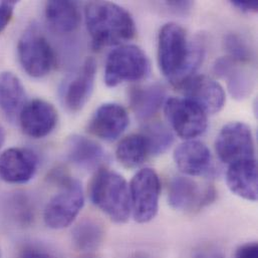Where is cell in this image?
<instances>
[{
	"instance_id": "obj_34",
	"label": "cell",
	"mask_w": 258,
	"mask_h": 258,
	"mask_svg": "<svg viewBox=\"0 0 258 258\" xmlns=\"http://www.w3.org/2000/svg\"><path fill=\"white\" fill-rule=\"evenodd\" d=\"M129 258H154L151 254L144 252V251H139V252H135L134 254H132Z\"/></svg>"
},
{
	"instance_id": "obj_35",
	"label": "cell",
	"mask_w": 258,
	"mask_h": 258,
	"mask_svg": "<svg viewBox=\"0 0 258 258\" xmlns=\"http://www.w3.org/2000/svg\"><path fill=\"white\" fill-rule=\"evenodd\" d=\"M5 137H6L5 131L3 129L2 126H0V149L2 148V146H3L4 142H5Z\"/></svg>"
},
{
	"instance_id": "obj_23",
	"label": "cell",
	"mask_w": 258,
	"mask_h": 258,
	"mask_svg": "<svg viewBox=\"0 0 258 258\" xmlns=\"http://www.w3.org/2000/svg\"><path fill=\"white\" fill-rule=\"evenodd\" d=\"M104 238L105 230L103 225L92 218H86L79 222L72 232L74 245L83 252L97 250L103 244Z\"/></svg>"
},
{
	"instance_id": "obj_29",
	"label": "cell",
	"mask_w": 258,
	"mask_h": 258,
	"mask_svg": "<svg viewBox=\"0 0 258 258\" xmlns=\"http://www.w3.org/2000/svg\"><path fill=\"white\" fill-rule=\"evenodd\" d=\"M165 5L174 13L181 15H186L193 7L191 1H166Z\"/></svg>"
},
{
	"instance_id": "obj_36",
	"label": "cell",
	"mask_w": 258,
	"mask_h": 258,
	"mask_svg": "<svg viewBox=\"0 0 258 258\" xmlns=\"http://www.w3.org/2000/svg\"><path fill=\"white\" fill-rule=\"evenodd\" d=\"M91 258H93V257H91Z\"/></svg>"
},
{
	"instance_id": "obj_11",
	"label": "cell",
	"mask_w": 258,
	"mask_h": 258,
	"mask_svg": "<svg viewBox=\"0 0 258 258\" xmlns=\"http://www.w3.org/2000/svg\"><path fill=\"white\" fill-rule=\"evenodd\" d=\"M96 75L97 62L94 57H88L80 70L66 80L60 97L70 112H80L87 105L94 91Z\"/></svg>"
},
{
	"instance_id": "obj_17",
	"label": "cell",
	"mask_w": 258,
	"mask_h": 258,
	"mask_svg": "<svg viewBox=\"0 0 258 258\" xmlns=\"http://www.w3.org/2000/svg\"><path fill=\"white\" fill-rule=\"evenodd\" d=\"M226 184L233 194L247 201L255 202L258 196L256 160H244L229 165Z\"/></svg>"
},
{
	"instance_id": "obj_14",
	"label": "cell",
	"mask_w": 258,
	"mask_h": 258,
	"mask_svg": "<svg viewBox=\"0 0 258 258\" xmlns=\"http://www.w3.org/2000/svg\"><path fill=\"white\" fill-rule=\"evenodd\" d=\"M186 99L201 108L206 114H216L225 105L222 86L207 76H193L182 86Z\"/></svg>"
},
{
	"instance_id": "obj_2",
	"label": "cell",
	"mask_w": 258,
	"mask_h": 258,
	"mask_svg": "<svg viewBox=\"0 0 258 258\" xmlns=\"http://www.w3.org/2000/svg\"><path fill=\"white\" fill-rule=\"evenodd\" d=\"M85 15L88 31L96 49L124 43L136 34L135 21L130 12L114 2H89Z\"/></svg>"
},
{
	"instance_id": "obj_22",
	"label": "cell",
	"mask_w": 258,
	"mask_h": 258,
	"mask_svg": "<svg viewBox=\"0 0 258 258\" xmlns=\"http://www.w3.org/2000/svg\"><path fill=\"white\" fill-rule=\"evenodd\" d=\"M25 102L24 87L11 72L0 73V109L9 118L19 115Z\"/></svg>"
},
{
	"instance_id": "obj_7",
	"label": "cell",
	"mask_w": 258,
	"mask_h": 258,
	"mask_svg": "<svg viewBox=\"0 0 258 258\" xmlns=\"http://www.w3.org/2000/svg\"><path fill=\"white\" fill-rule=\"evenodd\" d=\"M131 209L139 223L152 221L159 210L161 182L158 174L151 168L140 170L129 186Z\"/></svg>"
},
{
	"instance_id": "obj_12",
	"label": "cell",
	"mask_w": 258,
	"mask_h": 258,
	"mask_svg": "<svg viewBox=\"0 0 258 258\" xmlns=\"http://www.w3.org/2000/svg\"><path fill=\"white\" fill-rule=\"evenodd\" d=\"M38 157L27 148H9L0 155V179L9 184H24L35 176Z\"/></svg>"
},
{
	"instance_id": "obj_26",
	"label": "cell",
	"mask_w": 258,
	"mask_h": 258,
	"mask_svg": "<svg viewBox=\"0 0 258 258\" xmlns=\"http://www.w3.org/2000/svg\"><path fill=\"white\" fill-rule=\"evenodd\" d=\"M5 210L16 224L27 226L34 218V206L32 201L24 193H14L9 196L5 203Z\"/></svg>"
},
{
	"instance_id": "obj_6",
	"label": "cell",
	"mask_w": 258,
	"mask_h": 258,
	"mask_svg": "<svg viewBox=\"0 0 258 258\" xmlns=\"http://www.w3.org/2000/svg\"><path fill=\"white\" fill-rule=\"evenodd\" d=\"M17 55L23 71L35 79L48 75L55 62L53 48L36 25L27 28L21 35Z\"/></svg>"
},
{
	"instance_id": "obj_28",
	"label": "cell",
	"mask_w": 258,
	"mask_h": 258,
	"mask_svg": "<svg viewBox=\"0 0 258 258\" xmlns=\"http://www.w3.org/2000/svg\"><path fill=\"white\" fill-rule=\"evenodd\" d=\"M17 2L16 1H0V33L7 27V25L9 24L12 15H13V11H14V7L16 6Z\"/></svg>"
},
{
	"instance_id": "obj_4",
	"label": "cell",
	"mask_w": 258,
	"mask_h": 258,
	"mask_svg": "<svg viewBox=\"0 0 258 258\" xmlns=\"http://www.w3.org/2000/svg\"><path fill=\"white\" fill-rule=\"evenodd\" d=\"M51 179L58 185L59 191L45 206L43 220L51 229H62L70 226L83 209L84 191L79 180L63 172H53Z\"/></svg>"
},
{
	"instance_id": "obj_5",
	"label": "cell",
	"mask_w": 258,
	"mask_h": 258,
	"mask_svg": "<svg viewBox=\"0 0 258 258\" xmlns=\"http://www.w3.org/2000/svg\"><path fill=\"white\" fill-rule=\"evenodd\" d=\"M150 73V61L146 53L135 44H125L112 50L105 69V83L114 88L123 83L137 82Z\"/></svg>"
},
{
	"instance_id": "obj_16",
	"label": "cell",
	"mask_w": 258,
	"mask_h": 258,
	"mask_svg": "<svg viewBox=\"0 0 258 258\" xmlns=\"http://www.w3.org/2000/svg\"><path fill=\"white\" fill-rule=\"evenodd\" d=\"M129 126L126 109L116 103H107L97 109L89 123V132L104 141L117 140Z\"/></svg>"
},
{
	"instance_id": "obj_27",
	"label": "cell",
	"mask_w": 258,
	"mask_h": 258,
	"mask_svg": "<svg viewBox=\"0 0 258 258\" xmlns=\"http://www.w3.org/2000/svg\"><path fill=\"white\" fill-rule=\"evenodd\" d=\"M224 47L229 58L237 63H247L252 59V49L247 40L238 33H228L224 38Z\"/></svg>"
},
{
	"instance_id": "obj_21",
	"label": "cell",
	"mask_w": 258,
	"mask_h": 258,
	"mask_svg": "<svg viewBox=\"0 0 258 258\" xmlns=\"http://www.w3.org/2000/svg\"><path fill=\"white\" fill-rule=\"evenodd\" d=\"M45 18L52 30L58 33L75 31L81 22V11L76 1H49L45 5Z\"/></svg>"
},
{
	"instance_id": "obj_30",
	"label": "cell",
	"mask_w": 258,
	"mask_h": 258,
	"mask_svg": "<svg viewBox=\"0 0 258 258\" xmlns=\"http://www.w3.org/2000/svg\"><path fill=\"white\" fill-rule=\"evenodd\" d=\"M235 258H258L257 243L248 242L242 244L236 249Z\"/></svg>"
},
{
	"instance_id": "obj_18",
	"label": "cell",
	"mask_w": 258,
	"mask_h": 258,
	"mask_svg": "<svg viewBox=\"0 0 258 258\" xmlns=\"http://www.w3.org/2000/svg\"><path fill=\"white\" fill-rule=\"evenodd\" d=\"M66 152L70 162L85 170L97 169L107 160V154L100 144L81 135L68 139Z\"/></svg>"
},
{
	"instance_id": "obj_8",
	"label": "cell",
	"mask_w": 258,
	"mask_h": 258,
	"mask_svg": "<svg viewBox=\"0 0 258 258\" xmlns=\"http://www.w3.org/2000/svg\"><path fill=\"white\" fill-rule=\"evenodd\" d=\"M215 150L219 159L228 165L255 159L251 130L242 122L228 123L216 137Z\"/></svg>"
},
{
	"instance_id": "obj_13",
	"label": "cell",
	"mask_w": 258,
	"mask_h": 258,
	"mask_svg": "<svg viewBox=\"0 0 258 258\" xmlns=\"http://www.w3.org/2000/svg\"><path fill=\"white\" fill-rule=\"evenodd\" d=\"M18 118L20 127L26 136L33 139H42L55 128L57 111L50 103L35 99L23 106Z\"/></svg>"
},
{
	"instance_id": "obj_32",
	"label": "cell",
	"mask_w": 258,
	"mask_h": 258,
	"mask_svg": "<svg viewBox=\"0 0 258 258\" xmlns=\"http://www.w3.org/2000/svg\"><path fill=\"white\" fill-rule=\"evenodd\" d=\"M193 258H224V255L219 249L209 246L198 250Z\"/></svg>"
},
{
	"instance_id": "obj_20",
	"label": "cell",
	"mask_w": 258,
	"mask_h": 258,
	"mask_svg": "<svg viewBox=\"0 0 258 258\" xmlns=\"http://www.w3.org/2000/svg\"><path fill=\"white\" fill-rule=\"evenodd\" d=\"M166 90L159 84L139 86L130 91V106L142 121L151 119L165 103Z\"/></svg>"
},
{
	"instance_id": "obj_3",
	"label": "cell",
	"mask_w": 258,
	"mask_h": 258,
	"mask_svg": "<svg viewBox=\"0 0 258 258\" xmlns=\"http://www.w3.org/2000/svg\"><path fill=\"white\" fill-rule=\"evenodd\" d=\"M90 197L94 205L112 221L122 224L129 220L132 212L129 185L117 172L100 169L91 183Z\"/></svg>"
},
{
	"instance_id": "obj_25",
	"label": "cell",
	"mask_w": 258,
	"mask_h": 258,
	"mask_svg": "<svg viewBox=\"0 0 258 258\" xmlns=\"http://www.w3.org/2000/svg\"><path fill=\"white\" fill-rule=\"evenodd\" d=\"M142 135L146 140L149 155L153 156L164 154L174 142V136L171 130L159 122L147 125Z\"/></svg>"
},
{
	"instance_id": "obj_19",
	"label": "cell",
	"mask_w": 258,
	"mask_h": 258,
	"mask_svg": "<svg viewBox=\"0 0 258 258\" xmlns=\"http://www.w3.org/2000/svg\"><path fill=\"white\" fill-rule=\"evenodd\" d=\"M213 71L218 77L227 80L228 91L235 100H244L251 94L254 87L253 76L231 58L226 56L217 59Z\"/></svg>"
},
{
	"instance_id": "obj_10",
	"label": "cell",
	"mask_w": 258,
	"mask_h": 258,
	"mask_svg": "<svg viewBox=\"0 0 258 258\" xmlns=\"http://www.w3.org/2000/svg\"><path fill=\"white\" fill-rule=\"evenodd\" d=\"M216 191L213 187L202 188L199 183L188 177H175L168 189V200L172 208L182 212L201 210L214 201Z\"/></svg>"
},
{
	"instance_id": "obj_1",
	"label": "cell",
	"mask_w": 258,
	"mask_h": 258,
	"mask_svg": "<svg viewBox=\"0 0 258 258\" xmlns=\"http://www.w3.org/2000/svg\"><path fill=\"white\" fill-rule=\"evenodd\" d=\"M205 55L203 41L190 39L187 31L177 23L169 22L160 29L158 61L163 75L176 87L192 78Z\"/></svg>"
},
{
	"instance_id": "obj_33",
	"label": "cell",
	"mask_w": 258,
	"mask_h": 258,
	"mask_svg": "<svg viewBox=\"0 0 258 258\" xmlns=\"http://www.w3.org/2000/svg\"><path fill=\"white\" fill-rule=\"evenodd\" d=\"M21 258H55L50 253L34 247H27L22 250Z\"/></svg>"
},
{
	"instance_id": "obj_24",
	"label": "cell",
	"mask_w": 258,
	"mask_h": 258,
	"mask_svg": "<svg viewBox=\"0 0 258 258\" xmlns=\"http://www.w3.org/2000/svg\"><path fill=\"white\" fill-rule=\"evenodd\" d=\"M148 156V146L142 134H133L124 138L116 149L117 160L127 169L140 167Z\"/></svg>"
},
{
	"instance_id": "obj_15",
	"label": "cell",
	"mask_w": 258,
	"mask_h": 258,
	"mask_svg": "<svg viewBox=\"0 0 258 258\" xmlns=\"http://www.w3.org/2000/svg\"><path fill=\"white\" fill-rule=\"evenodd\" d=\"M174 161L178 169L188 176H210L214 173L212 154L200 141L188 140L180 144L174 151Z\"/></svg>"
},
{
	"instance_id": "obj_31",
	"label": "cell",
	"mask_w": 258,
	"mask_h": 258,
	"mask_svg": "<svg viewBox=\"0 0 258 258\" xmlns=\"http://www.w3.org/2000/svg\"><path fill=\"white\" fill-rule=\"evenodd\" d=\"M231 4L236 7L238 10L244 13H253L256 12L258 8L257 1H243V0H234L231 1Z\"/></svg>"
},
{
	"instance_id": "obj_9",
	"label": "cell",
	"mask_w": 258,
	"mask_h": 258,
	"mask_svg": "<svg viewBox=\"0 0 258 258\" xmlns=\"http://www.w3.org/2000/svg\"><path fill=\"white\" fill-rule=\"evenodd\" d=\"M164 111L171 127L183 139L192 140L207 129V114L188 99L170 98Z\"/></svg>"
}]
</instances>
